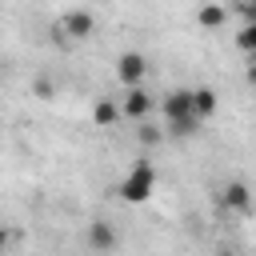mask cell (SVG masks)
Instances as JSON below:
<instances>
[{
    "mask_svg": "<svg viewBox=\"0 0 256 256\" xmlns=\"http://www.w3.org/2000/svg\"><path fill=\"white\" fill-rule=\"evenodd\" d=\"M120 200H128V204H144L152 192H156V168L148 164V160H140V164H132L128 168V176L120 180Z\"/></svg>",
    "mask_w": 256,
    "mask_h": 256,
    "instance_id": "6da1fadb",
    "label": "cell"
},
{
    "mask_svg": "<svg viewBox=\"0 0 256 256\" xmlns=\"http://www.w3.org/2000/svg\"><path fill=\"white\" fill-rule=\"evenodd\" d=\"M160 112H164V120L192 116V112H196V92H192V88H172V92H164V100H160ZM196 116H200V112H196Z\"/></svg>",
    "mask_w": 256,
    "mask_h": 256,
    "instance_id": "7a4b0ae2",
    "label": "cell"
},
{
    "mask_svg": "<svg viewBox=\"0 0 256 256\" xmlns=\"http://www.w3.org/2000/svg\"><path fill=\"white\" fill-rule=\"evenodd\" d=\"M144 72H148V60H144L140 52H120V60H116V80H120L124 88H136V84L144 80Z\"/></svg>",
    "mask_w": 256,
    "mask_h": 256,
    "instance_id": "3957f363",
    "label": "cell"
},
{
    "mask_svg": "<svg viewBox=\"0 0 256 256\" xmlns=\"http://www.w3.org/2000/svg\"><path fill=\"white\" fill-rule=\"evenodd\" d=\"M60 32H64V40H88L96 32V16L84 12V8H76V12H68L60 20Z\"/></svg>",
    "mask_w": 256,
    "mask_h": 256,
    "instance_id": "277c9868",
    "label": "cell"
},
{
    "mask_svg": "<svg viewBox=\"0 0 256 256\" xmlns=\"http://www.w3.org/2000/svg\"><path fill=\"white\" fill-rule=\"evenodd\" d=\"M220 204H224L228 212H248V204H252V188H248L244 180H228V184L220 188Z\"/></svg>",
    "mask_w": 256,
    "mask_h": 256,
    "instance_id": "5b68a950",
    "label": "cell"
},
{
    "mask_svg": "<svg viewBox=\"0 0 256 256\" xmlns=\"http://www.w3.org/2000/svg\"><path fill=\"white\" fill-rule=\"evenodd\" d=\"M120 108H124V120H144V116L152 112V96L136 84V88H128V96H124Z\"/></svg>",
    "mask_w": 256,
    "mask_h": 256,
    "instance_id": "8992f818",
    "label": "cell"
},
{
    "mask_svg": "<svg viewBox=\"0 0 256 256\" xmlns=\"http://www.w3.org/2000/svg\"><path fill=\"white\" fill-rule=\"evenodd\" d=\"M224 20H228V8H224V4H216V0H204V4L196 8V24H200L204 32L224 28Z\"/></svg>",
    "mask_w": 256,
    "mask_h": 256,
    "instance_id": "52a82bcc",
    "label": "cell"
},
{
    "mask_svg": "<svg viewBox=\"0 0 256 256\" xmlns=\"http://www.w3.org/2000/svg\"><path fill=\"white\" fill-rule=\"evenodd\" d=\"M88 244H92L96 252H112V248H116V232H112V224H104V220L88 224Z\"/></svg>",
    "mask_w": 256,
    "mask_h": 256,
    "instance_id": "ba28073f",
    "label": "cell"
},
{
    "mask_svg": "<svg viewBox=\"0 0 256 256\" xmlns=\"http://www.w3.org/2000/svg\"><path fill=\"white\" fill-rule=\"evenodd\" d=\"M116 116H124V108H116L112 100H96V104H92V120H96V128H112Z\"/></svg>",
    "mask_w": 256,
    "mask_h": 256,
    "instance_id": "9c48e42d",
    "label": "cell"
},
{
    "mask_svg": "<svg viewBox=\"0 0 256 256\" xmlns=\"http://www.w3.org/2000/svg\"><path fill=\"white\" fill-rule=\"evenodd\" d=\"M200 120H204V116H196V112H192V116H180V120H164V124H168V136H180V140H184V136L200 132Z\"/></svg>",
    "mask_w": 256,
    "mask_h": 256,
    "instance_id": "30bf717a",
    "label": "cell"
},
{
    "mask_svg": "<svg viewBox=\"0 0 256 256\" xmlns=\"http://www.w3.org/2000/svg\"><path fill=\"white\" fill-rule=\"evenodd\" d=\"M192 92H196V112L208 120V116L216 112V104H220V100H216V92H212V88H192Z\"/></svg>",
    "mask_w": 256,
    "mask_h": 256,
    "instance_id": "8fae6325",
    "label": "cell"
},
{
    "mask_svg": "<svg viewBox=\"0 0 256 256\" xmlns=\"http://www.w3.org/2000/svg\"><path fill=\"white\" fill-rule=\"evenodd\" d=\"M236 48H244V52H256V24H244V28L236 32Z\"/></svg>",
    "mask_w": 256,
    "mask_h": 256,
    "instance_id": "7c38bea8",
    "label": "cell"
},
{
    "mask_svg": "<svg viewBox=\"0 0 256 256\" xmlns=\"http://www.w3.org/2000/svg\"><path fill=\"white\" fill-rule=\"evenodd\" d=\"M164 132H168V128H156V124H140V132H136V136H140V144H148V148H152V144H160V136H164Z\"/></svg>",
    "mask_w": 256,
    "mask_h": 256,
    "instance_id": "4fadbf2b",
    "label": "cell"
},
{
    "mask_svg": "<svg viewBox=\"0 0 256 256\" xmlns=\"http://www.w3.org/2000/svg\"><path fill=\"white\" fill-rule=\"evenodd\" d=\"M32 92H36L40 100H52V84H48L44 76H40V80H32Z\"/></svg>",
    "mask_w": 256,
    "mask_h": 256,
    "instance_id": "5bb4252c",
    "label": "cell"
},
{
    "mask_svg": "<svg viewBox=\"0 0 256 256\" xmlns=\"http://www.w3.org/2000/svg\"><path fill=\"white\" fill-rule=\"evenodd\" d=\"M240 12H244V24H256V0H240Z\"/></svg>",
    "mask_w": 256,
    "mask_h": 256,
    "instance_id": "9a60e30c",
    "label": "cell"
},
{
    "mask_svg": "<svg viewBox=\"0 0 256 256\" xmlns=\"http://www.w3.org/2000/svg\"><path fill=\"white\" fill-rule=\"evenodd\" d=\"M248 84H256V64H248Z\"/></svg>",
    "mask_w": 256,
    "mask_h": 256,
    "instance_id": "2e32d148",
    "label": "cell"
},
{
    "mask_svg": "<svg viewBox=\"0 0 256 256\" xmlns=\"http://www.w3.org/2000/svg\"><path fill=\"white\" fill-rule=\"evenodd\" d=\"M248 64H256V52H248Z\"/></svg>",
    "mask_w": 256,
    "mask_h": 256,
    "instance_id": "e0dca14e",
    "label": "cell"
}]
</instances>
